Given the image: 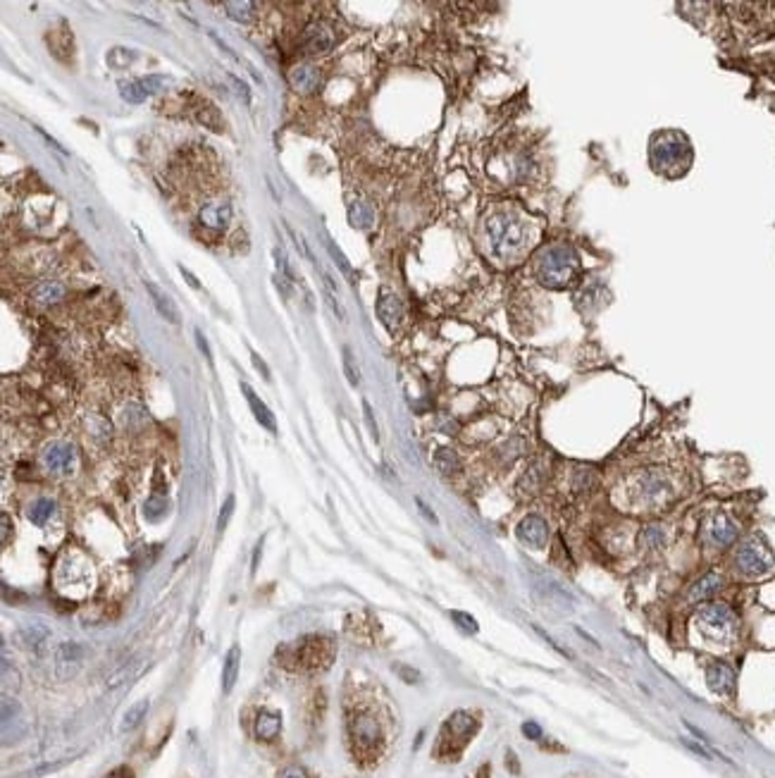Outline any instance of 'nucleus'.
<instances>
[{
	"label": "nucleus",
	"mask_w": 775,
	"mask_h": 778,
	"mask_svg": "<svg viewBox=\"0 0 775 778\" xmlns=\"http://www.w3.org/2000/svg\"><path fill=\"white\" fill-rule=\"evenodd\" d=\"M692 148L685 134L680 132H661L651 141V162L658 172L670 177L682 175L690 165Z\"/></svg>",
	"instance_id": "7ed1b4c3"
},
{
	"label": "nucleus",
	"mask_w": 775,
	"mask_h": 778,
	"mask_svg": "<svg viewBox=\"0 0 775 778\" xmlns=\"http://www.w3.org/2000/svg\"><path fill=\"white\" fill-rule=\"evenodd\" d=\"M84 645L79 643H60L56 650V673L60 678H70L79 671L81 661H84Z\"/></svg>",
	"instance_id": "4468645a"
},
{
	"label": "nucleus",
	"mask_w": 775,
	"mask_h": 778,
	"mask_svg": "<svg viewBox=\"0 0 775 778\" xmlns=\"http://www.w3.org/2000/svg\"><path fill=\"white\" fill-rule=\"evenodd\" d=\"M260 551H263V540L255 544V554H253V571L258 569V559H260Z\"/></svg>",
	"instance_id": "bf43d9fd"
},
{
	"label": "nucleus",
	"mask_w": 775,
	"mask_h": 778,
	"mask_svg": "<svg viewBox=\"0 0 775 778\" xmlns=\"http://www.w3.org/2000/svg\"><path fill=\"white\" fill-rule=\"evenodd\" d=\"M139 81H141V86H144L146 95H153V93L165 91V86L169 84V79L162 77V74H148V77L139 79Z\"/></svg>",
	"instance_id": "4c0bfd02"
},
{
	"label": "nucleus",
	"mask_w": 775,
	"mask_h": 778,
	"mask_svg": "<svg viewBox=\"0 0 775 778\" xmlns=\"http://www.w3.org/2000/svg\"><path fill=\"white\" fill-rule=\"evenodd\" d=\"M594 484H596V473H594V468H589V466H580V468H577L575 470V473H573V489H575V492H589V489L591 487H594Z\"/></svg>",
	"instance_id": "2f4dec72"
},
{
	"label": "nucleus",
	"mask_w": 775,
	"mask_h": 778,
	"mask_svg": "<svg viewBox=\"0 0 775 778\" xmlns=\"http://www.w3.org/2000/svg\"><path fill=\"white\" fill-rule=\"evenodd\" d=\"M327 251H329V256H332V261H334L337 265H339V270H342L344 272V275L346 277H349L351 279V282H353V270H351V265H349V261H346V256L342 254V251H339L337 247H334V244H332V242H327Z\"/></svg>",
	"instance_id": "79ce46f5"
},
{
	"label": "nucleus",
	"mask_w": 775,
	"mask_h": 778,
	"mask_svg": "<svg viewBox=\"0 0 775 778\" xmlns=\"http://www.w3.org/2000/svg\"><path fill=\"white\" fill-rule=\"evenodd\" d=\"M485 232L489 249L499 261L518 256L527 242V224L511 210H499V213L489 215Z\"/></svg>",
	"instance_id": "f257e3e1"
},
{
	"label": "nucleus",
	"mask_w": 775,
	"mask_h": 778,
	"mask_svg": "<svg viewBox=\"0 0 775 778\" xmlns=\"http://www.w3.org/2000/svg\"><path fill=\"white\" fill-rule=\"evenodd\" d=\"M515 535H518V540L522 544H527V547L542 549V547H547V542H549V525L542 516L529 514L518 523Z\"/></svg>",
	"instance_id": "9b49d317"
},
{
	"label": "nucleus",
	"mask_w": 775,
	"mask_h": 778,
	"mask_svg": "<svg viewBox=\"0 0 775 778\" xmlns=\"http://www.w3.org/2000/svg\"><path fill=\"white\" fill-rule=\"evenodd\" d=\"M773 549L761 535H749L735 551V569L744 578H759L773 569Z\"/></svg>",
	"instance_id": "20e7f679"
},
{
	"label": "nucleus",
	"mask_w": 775,
	"mask_h": 778,
	"mask_svg": "<svg viewBox=\"0 0 775 778\" xmlns=\"http://www.w3.org/2000/svg\"><path fill=\"white\" fill-rule=\"evenodd\" d=\"M289 84L294 86V91H298V93H312V91H317V86H320V72H317V67H312V65H296L294 70L289 72Z\"/></svg>",
	"instance_id": "f3484780"
},
{
	"label": "nucleus",
	"mask_w": 775,
	"mask_h": 778,
	"mask_svg": "<svg viewBox=\"0 0 775 778\" xmlns=\"http://www.w3.org/2000/svg\"><path fill=\"white\" fill-rule=\"evenodd\" d=\"M668 542V532L661 523H647L640 530V549L644 551H661Z\"/></svg>",
	"instance_id": "393cba45"
},
{
	"label": "nucleus",
	"mask_w": 775,
	"mask_h": 778,
	"mask_svg": "<svg viewBox=\"0 0 775 778\" xmlns=\"http://www.w3.org/2000/svg\"><path fill=\"white\" fill-rule=\"evenodd\" d=\"M416 504H418V509L420 511H423V516L427 518V521H432V523H437V516H434L432 514V509L430 507H427V504L423 502V499H420V497H416Z\"/></svg>",
	"instance_id": "5fc2aeb1"
},
{
	"label": "nucleus",
	"mask_w": 775,
	"mask_h": 778,
	"mask_svg": "<svg viewBox=\"0 0 775 778\" xmlns=\"http://www.w3.org/2000/svg\"><path fill=\"white\" fill-rule=\"evenodd\" d=\"M179 272H181V275H184V279L189 282V286H194V289H201V282H199V279H196V275H194L191 270L184 268V265H179Z\"/></svg>",
	"instance_id": "864d4df0"
},
{
	"label": "nucleus",
	"mask_w": 775,
	"mask_h": 778,
	"mask_svg": "<svg viewBox=\"0 0 775 778\" xmlns=\"http://www.w3.org/2000/svg\"><path fill=\"white\" fill-rule=\"evenodd\" d=\"M725 585L723 576H720L718 571H711L706 573L704 578H699L695 585L687 590V595H685V599H687L690 604H704V602H711V597L716 595V592H720V588Z\"/></svg>",
	"instance_id": "dca6fc26"
},
{
	"label": "nucleus",
	"mask_w": 775,
	"mask_h": 778,
	"mask_svg": "<svg viewBox=\"0 0 775 778\" xmlns=\"http://www.w3.org/2000/svg\"><path fill=\"white\" fill-rule=\"evenodd\" d=\"M334 46V29L327 22H310L303 29V48L308 53H327Z\"/></svg>",
	"instance_id": "2eb2a0df"
},
{
	"label": "nucleus",
	"mask_w": 775,
	"mask_h": 778,
	"mask_svg": "<svg viewBox=\"0 0 775 778\" xmlns=\"http://www.w3.org/2000/svg\"><path fill=\"white\" fill-rule=\"evenodd\" d=\"M43 463L51 473L56 475H70L74 470V463H77V454H74L72 445H65V442H56V445L46 447L43 452Z\"/></svg>",
	"instance_id": "f8f14e48"
},
{
	"label": "nucleus",
	"mask_w": 775,
	"mask_h": 778,
	"mask_svg": "<svg viewBox=\"0 0 775 778\" xmlns=\"http://www.w3.org/2000/svg\"><path fill=\"white\" fill-rule=\"evenodd\" d=\"M282 731V716L277 712H260L255 716V735L258 740H275Z\"/></svg>",
	"instance_id": "a878e982"
},
{
	"label": "nucleus",
	"mask_w": 775,
	"mask_h": 778,
	"mask_svg": "<svg viewBox=\"0 0 775 778\" xmlns=\"http://www.w3.org/2000/svg\"><path fill=\"white\" fill-rule=\"evenodd\" d=\"M199 220L210 229H224L232 220V206L229 203H206L199 213Z\"/></svg>",
	"instance_id": "a211bd4d"
},
{
	"label": "nucleus",
	"mask_w": 775,
	"mask_h": 778,
	"mask_svg": "<svg viewBox=\"0 0 775 778\" xmlns=\"http://www.w3.org/2000/svg\"><path fill=\"white\" fill-rule=\"evenodd\" d=\"M234 504H236L234 494H229L227 499H224L222 509H220V516H217V532H224V528H227L229 518H232V514H234Z\"/></svg>",
	"instance_id": "a19ab883"
},
{
	"label": "nucleus",
	"mask_w": 775,
	"mask_h": 778,
	"mask_svg": "<svg viewBox=\"0 0 775 778\" xmlns=\"http://www.w3.org/2000/svg\"><path fill=\"white\" fill-rule=\"evenodd\" d=\"M10 535H12L10 516H8V514H3V516H0V542H3V544H8Z\"/></svg>",
	"instance_id": "de8ad7c7"
},
{
	"label": "nucleus",
	"mask_w": 775,
	"mask_h": 778,
	"mask_svg": "<svg viewBox=\"0 0 775 778\" xmlns=\"http://www.w3.org/2000/svg\"><path fill=\"white\" fill-rule=\"evenodd\" d=\"M120 95L127 100V103H144V100L148 98L139 79H136V81H120Z\"/></svg>",
	"instance_id": "473e14b6"
},
{
	"label": "nucleus",
	"mask_w": 775,
	"mask_h": 778,
	"mask_svg": "<svg viewBox=\"0 0 775 778\" xmlns=\"http://www.w3.org/2000/svg\"><path fill=\"white\" fill-rule=\"evenodd\" d=\"M10 678L15 680V683L19 685V675H17V671H15V666H10L8 657H3V688H5V690H8V688H10Z\"/></svg>",
	"instance_id": "c03bdc74"
},
{
	"label": "nucleus",
	"mask_w": 775,
	"mask_h": 778,
	"mask_svg": "<svg viewBox=\"0 0 775 778\" xmlns=\"http://www.w3.org/2000/svg\"><path fill=\"white\" fill-rule=\"evenodd\" d=\"M704 542L711 544V547H718V549H725L730 547L732 542H737L739 537V525L732 521L730 516L725 514H716L711 516L709 521L704 523Z\"/></svg>",
	"instance_id": "6e6552de"
},
{
	"label": "nucleus",
	"mask_w": 775,
	"mask_h": 778,
	"mask_svg": "<svg viewBox=\"0 0 775 778\" xmlns=\"http://www.w3.org/2000/svg\"><path fill=\"white\" fill-rule=\"evenodd\" d=\"M377 318L382 320V325L389 332H396V327L404 320V304H401L399 294H394L391 289L382 286L377 296Z\"/></svg>",
	"instance_id": "ddd939ff"
},
{
	"label": "nucleus",
	"mask_w": 775,
	"mask_h": 778,
	"mask_svg": "<svg viewBox=\"0 0 775 778\" xmlns=\"http://www.w3.org/2000/svg\"><path fill=\"white\" fill-rule=\"evenodd\" d=\"M349 222L356 229H370L375 224V208L368 201H353L349 206Z\"/></svg>",
	"instance_id": "bb28decb"
},
{
	"label": "nucleus",
	"mask_w": 775,
	"mask_h": 778,
	"mask_svg": "<svg viewBox=\"0 0 775 778\" xmlns=\"http://www.w3.org/2000/svg\"><path fill=\"white\" fill-rule=\"evenodd\" d=\"M682 745L687 747V750H692V752H695V754L704 757V759H711V757H713V752H711V750H706L704 745H699V742L690 740V738H682Z\"/></svg>",
	"instance_id": "49530a36"
},
{
	"label": "nucleus",
	"mask_w": 775,
	"mask_h": 778,
	"mask_svg": "<svg viewBox=\"0 0 775 778\" xmlns=\"http://www.w3.org/2000/svg\"><path fill=\"white\" fill-rule=\"evenodd\" d=\"M475 726H478V723H475V719L468 712H455V714H451V719L444 723V735H451L453 740L465 742L475 733Z\"/></svg>",
	"instance_id": "aec40b11"
},
{
	"label": "nucleus",
	"mask_w": 775,
	"mask_h": 778,
	"mask_svg": "<svg viewBox=\"0 0 775 778\" xmlns=\"http://www.w3.org/2000/svg\"><path fill=\"white\" fill-rule=\"evenodd\" d=\"M537 592L547 597L549 602H552L554 606H563V609H566V611H573V606H575L573 597H570L568 592H566V588H561V585L556 583V580H552V578H542V580H539V585H537Z\"/></svg>",
	"instance_id": "4be33fe9"
},
{
	"label": "nucleus",
	"mask_w": 775,
	"mask_h": 778,
	"mask_svg": "<svg viewBox=\"0 0 775 778\" xmlns=\"http://www.w3.org/2000/svg\"><path fill=\"white\" fill-rule=\"evenodd\" d=\"M434 466H437L439 473L446 475V477L460 473V459H458V454H455L453 449H448V447H439L437 452H434Z\"/></svg>",
	"instance_id": "cd10ccee"
},
{
	"label": "nucleus",
	"mask_w": 775,
	"mask_h": 778,
	"mask_svg": "<svg viewBox=\"0 0 775 778\" xmlns=\"http://www.w3.org/2000/svg\"><path fill=\"white\" fill-rule=\"evenodd\" d=\"M673 497V482L665 470L661 468H647L635 475L632 480V499L654 507Z\"/></svg>",
	"instance_id": "423d86ee"
},
{
	"label": "nucleus",
	"mask_w": 775,
	"mask_h": 778,
	"mask_svg": "<svg viewBox=\"0 0 775 778\" xmlns=\"http://www.w3.org/2000/svg\"><path fill=\"white\" fill-rule=\"evenodd\" d=\"M146 291H148V294H151V301H153L155 308H158L160 316L165 318L167 323L179 325V320H181V318H179V311H176V306H174L172 299H169V296L165 294V291H162L160 286L155 284V282H146Z\"/></svg>",
	"instance_id": "412c9836"
},
{
	"label": "nucleus",
	"mask_w": 775,
	"mask_h": 778,
	"mask_svg": "<svg viewBox=\"0 0 775 778\" xmlns=\"http://www.w3.org/2000/svg\"><path fill=\"white\" fill-rule=\"evenodd\" d=\"M53 514H56V502L46 499V497H43V499H36L29 507V511H26V516H29V521L33 525H43Z\"/></svg>",
	"instance_id": "c756f323"
},
{
	"label": "nucleus",
	"mask_w": 775,
	"mask_h": 778,
	"mask_svg": "<svg viewBox=\"0 0 775 778\" xmlns=\"http://www.w3.org/2000/svg\"><path fill=\"white\" fill-rule=\"evenodd\" d=\"M251 361H253V365H255V370H258V373H260V375H263V378H265V380H268V382H270V380H272V375H270V368H268V365H265V361H263V358H260V356H258V353H255V351H253V353H251Z\"/></svg>",
	"instance_id": "603ef678"
},
{
	"label": "nucleus",
	"mask_w": 775,
	"mask_h": 778,
	"mask_svg": "<svg viewBox=\"0 0 775 778\" xmlns=\"http://www.w3.org/2000/svg\"><path fill=\"white\" fill-rule=\"evenodd\" d=\"M105 778H132V771L127 767H120V769H115L112 774H107Z\"/></svg>",
	"instance_id": "4d7b16f0"
},
{
	"label": "nucleus",
	"mask_w": 775,
	"mask_h": 778,
	"mask_svg": "<svg viewBox=\"0 0 775 778\" xmlns=\"http://www.w3.org/2000/svg\"><path fill=\"white\" fill-rule=\"evenodd\" d=\"M134 51H129V48H112L110 53L105 56L107 65L115 67V70H125V67H129L134 63Z\"/></svg>",
	"instance_id": "72a5a7b5"
},
{
	"label": "nucleus",
	"mask_w": 775,
	"mask_h": 778,
	"mask_svg": "<svg viewBox=\"0 0 775 778\" xmlns=\"http://www.w3.org/2000/svg\"><path fill=\"white\" fill-rule=\"evenodd\" d=\"M351 738L360 752H375L382 745V723L372 712H358L351 719Z\"/></svg>",
	"instance_id": "0eeeda50"
},
{
	"label": "nucleus",
	"mask_w": 775,
	"mask_h": 778,
	"mask_svg": "<svg viewBox=\"0 0 775 778\" xmlns=\"http://www.w3.org/2000/svg\"><path fill=\"white\" fill-rule=\"evenodd\" d=\"M580 275V258L570 247H549L537 261V279L549 289H566Z\"/></svg>",
	"instance_id": "f03ea898"
},
{
	"label": "nucleus",
	"mask_w": 775,
	"mask_h": 778,
	"mask_svg": "<svg viewBox=\"0 0 775 778\" xmlns=\"http://www.w3.org/2000/svg\"><path fill=\"white\" fill-rule=\"evenodd\" d=\"M697 626L702 628L706 638L713 640H730L737 636V616L723 602H704L697 611Z\"/></svg>",
	"instance_id": "39448f33"
},
{
	"label": "nucleus",
	"mask_w": 775,
	"mask_h": 778,
	"mask_svg": "<svg viewBox=\"0 0 775 778\" xmlns=\"http://www.w3.org/2000/svg\"><path fill=\"white\" fill-rule=\"evenodd\" d=\"M239 668H241V647L232 645V647H229V652H227V657H224V664H222V690H224V695L232 693L236 678H239Z\"/></svg>",
	"instance_id": "5701e85b"
},
{
	"label": "nucleus",
	"mask_w": 775,
	"mask_h": 778,
	"mask_svg": "<svg viewBox=\"0 0 775 778\" xmlns=\"http://www.w3.org/2000/svg\"><path fill=\"white\" fill-rule=\"evenodd\" d=\"M363 411H365V422H368V427H370V435L375 437V442H379L377 420H375V413H372V406L368 404V401H363Z\"/></svg>",
	"instance_id": "37998d69"
},
{
	"label": "nucleus",
	"mask_w": 775,
	"mask_h": 778,
	"mask_svg": "<svg viewBox=\"0 0 775 778\" xmlns=\"http://www.w3.org/2000/svg\"><path fill=\"white\" fill-rule=\"evenodd\" d=\"M344 370H346V378H349V382L353 387H358L360 382V373H358V365H356V358H353V353L349 346H344Z\"/></svg>",
	"instance_id": "ea45409f"
},
{
	"label": "nucleus",
	"mask_w": 775,
	"mask_h": 778,
	"mask_svg": "<svg viewBox=\"0 0 775 778\" xmlns=\"http://www.w3.org/2000/svg\"><path fill=\"white\" fill-rule=\"evenodd\" d=\"M241 392L246 394V401H248L251 411H253V415H255V420L260 422V425H263L265 430H270V432H277L275 415H272L270 408L265 406V401H263L260 397H258V394L253 392V389H251L248 382H241Z\"/></svg>",
	"instance_id": "6ab92c4d"
},
{
	"label": "nucleus",
	"mask_w": 775,
	"mask_h": 778,
	"mask_svg": "<svg viewBox=\"0 0 775 778\" xmlns=\"http://www.w3.org/2000/svg\"><path fill=\"white\" fill-rule=\"evenodd\" d=\"M165 509H167V499L160 492H155L153 497H148L146 504H144V514L151 518V521H158V518L165 514Z\"/></svg>",
	"instance_id": "c9c22d12"
},
{
	"label": "nucleus",
	"mask_w": 775,
	"mask_h": 778,
	"mask_svg": "<svg viewBox=\"0 0 775 778\" xmlns=\"http://www.w3.org/2000/svg\"><path fill=\"white\" fill-rule=\"evenodd\" d=\"M451 618L455 621V626H458L460 631L470 633V636H475V633L480 631V623L470 616V613H465V611H451Z\"/></svg>",
	"instance_id": "58836bf2"
},
{
	"label": "nucleus",
	"mask_w": 775,
	"mask_h": 778,
	"mask_svg": "<svg viewBox=\"0 0 775 778\" xmlns=\"http://www.w3.org/2000/svg\"><path fill=\"white\" fill-rule=\"evenodd\" d=\"M396 671H399L401 675H404L406 680H411V683H413V680H418V678H420V675H418L416 671H413V673L408 671V666H396Z\"/></svg>",
	"instance_id": "13d9d810"
},
{
	"label": "nucleus",
	"mask_w": 775,
	"mask_h": 778,
	"mask_svg": "<svg viewBox=\"0 0 775 778\" xmlns=\"http://www.w3.org/2000/svg\"><path fill=\"white\" fill-rule=\"evenodd\" d=\"M36 132H38V134H41V136H43V139H46V141H48V143H51V146H53V148H56V151H60V153H65V148H63V146H60V143H58V141H56V139H53V136H48V134H46V132H43V129H38V127H36Z\"/></svg>",
	"instance_id": "6e6d98bb"
},
{
	"label": "nucleus",
	"mask_w": 775,
	"mask_h": 778,
	"mask_svg": "<svg viewBox=\"0 0 775 778\" xmlns=\"http://www.w3.org/2000/svg\"><path fill=\"white\" fill-rule=\"evenodd\" d=\"M224 12H227L229 19H234V22H248V19H253V15H255V3H251V0H241V3L227 0V3H224Z\"/></svg>",
	"instance_id": "c85d7f7f"
},
{
	"label": "nucleus",
	"mask_w": 775,
	"mask_h": 778,
	"mask_svg": "<svg viewBox=\"0 0 775 778\" xmlns=\"http://www.w3.org/2000/svg\"><path fill=\"white\" fill-rule=\"evenodd\" d=\"M48 633H51V631H48V626H43V623H31V626H26L24 638H26V643H29V645L33 647V650H41L46 640H48Z\"/></svg>",
	"instance_id": "f704fd0d"
},
{
	"label": "nucleus",
	"mask_w": 775,
	"mask_h": 778,
	"mask_svg": "<svg viewBox=\"0 0 775 778\" xmlns=\"http://www.w3.org/2000/svg\"><path fill=\"white\" fill-rule=\"evenodd\" d=\"M196 344H199V349H201V353H203V356H206V361H208V363H213V351H210V346H208V339L203 337V332H201V330H196Z\"/></svg>",
	"instance_id": "09e8293b"
},
{
	"label": "nucleus",
	"mask_w": 775,
	"mask_h": 778,
	"mask_svg": "<svg viewBox=\"0 0 775 778\" xmlns=\"http://www.w3.org/2000/svg\"><path fill=\"white\" fill-rule=\"evenodd\" d=\"M280 778H308V771H305L303 767H298V764H294V767H287L280 774Z\"/></svg>",
	"instance_id": "3c124183"
},
{
	"label": "nucleus",
	"mask_w": 775,
	"mask_h": 778,
	"mask_svg": "<svg viewBox=\"0 0 775 778\" xmlns=\"http://www.w3.org/2000/svg\"><path fill=\"white\" fill-rule=\"evenodd\" d=\"M146 712H148V700H141V702H136V705L129 707L125 719H122V731H134V728L144 721Z\"/></svg>",
	"instance_id": "7c9ffc66"
},
{
	"label": "nucleus",
	"mask_w": 775,
	"mask_h": 778,
	"mask_svg": "<svg viewBox=\"0 0 775 778\" xmlns=\"http://www.w3.org/2000/svg\"><path fill=\"white\" fill-rule=\"evenodd\" d=\"M63 296H65V286L56 282V279H43V282H38L31 289V299L38 306H53L63 301Z\"/></svg>",
	"instance_id": "b1692460"
},
{
	"label": "nucleus",
	"mask_w": 775,
	"mask_h": 778,
	"mask_svg": "<svg viewBox=\"0 0 775 778\" xmlns=\"http://www.w3.org/2000/svg\"><path fill=\"white\" fill-rule=\"evenodd\" d=\"M26 733V719L17 700L3 695V745L17 742Z\"/></svg>",
	"instance_id": "9d476101"
},
{
	"label": "nucleus",
	"mask_w": 775,
	"mask_h": 778,
	"mask_svg": "<svg viewBox=\"0 0 775 778\" xmlns=\"http://www.w3.org/2000/svg\"><path fill=\"white\" fill-rule=\"evenodd\" d=\"M522 735H525L527 740H539V738H542V728H539V723H534V721H525V723H522Z\"/></svg>",
	"instance_id": "a18cd8bd"
},
{
	"label": "nucleus",
	"mask_w": 775,
	"mask_h": 778,
	"mask_svg": "<svg viewBox=\"0 0 775 778\" xmlns=\"http://www.w3.org/2000/svg\"><path fill=\"white\" fill-rule=\"evenodd\" d=\"M199 120H201L203 125H206L208 129H213V132H224V122L220 120V113L215 110V105L206 103V110H203V108H201Z\"/></svg>",
	"instance_id": "e433bc0d"
},
{
	"label": "nucleus",
	"mask_w": 775,
	"mask_h": 778,
	"mask_svg": "<svg viewBox=\"0 0 775 778\" xmlns=\"http://www.w3.org/2000/svg\"><path fill=\"white\" fill-rule=\"evenodd\" d=\"M229 81H232V84L236 86V93H239L241 98H243V103H251V91H248V86L243 84L241 79H236L234 74H229Z\"/></svg>",
	"instance_id": "8fccbe9b"
},
{
	"label": "nucleus",
	"mask_w": 775,
	"mask_h": 778,
	"mask_svg": "<svg viewBox=\"0 0 775 778\" xmlns=\"http://www.w3.org/2000/svg\"><path fill=\"white\" fill-rule=\"evenodd\" d=\"M706 685H709L711 693L720 695V697H727V695H732V693H735V685H737L735 668H732L723 659L711 661V664L706 666Z\"/></svg>",
	"instance_id": "1a4fd4ad"
}]
</instances>
